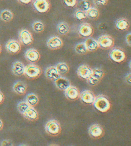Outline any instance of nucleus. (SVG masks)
Wrapping results in <instances>:
<instances>
[{
  "mask_svg": "<svg viewBox=\"0 0 131 146\" xmlns=\"http://www.w3.org/2000/svg\"><path fill=\"white\" fill-rule=\"evenodd\" d=\"M86 13L87 17L93 20L97 19L99 15V12L98 9L94 7H91Z\"/></svg>",
  "mask_w": 131,
  "mask_h": 146,
  "instance_id": "obj_29",
  "label": "nucleus"
},
{
  "mask_svg": "<svg viewBox=\"0 0 131 146\" xmlns=\"http://www.w3.org/2000/svg\"><path fill=\"white\" fill-rule=\"evenodd\" d=\"M1 145L2 146H12L13 144L9 139H5L1 142Z\"/></svg>",
  "mask_w": 131,
  "mask_h": 146,
  "instance_id": "obj_37",
  "label": "nucleus"
},
{
  "mask_svg": "<svg viewBox=\"0 0 131 146\" xmlns=\"http://www.w3.org/2000/svg\"><path fill=\"white\" fill-rule=\"evenodd\" d=\"M45 75L46 78L48 80L54 81L61 76L56 66H50L47 68L45 70Z\"/></svg>",
  "mask_w": 131,
  "mask_h": 146,
  "instance_id": "obj_17",
  "label": "nucleus"
},
{
  "mask_svg": "<svg viewBox=\"0 0 131 146\" xmlns=\"http://www.w3.org/2000/svg\"><path fill=\"white\" fill-rule=\"evenodd\" d=\"M93 28L88 23H83L79 26L78 33L83 38H90L93 34Z\"/></svg>",
  "mask_w": 131,
  "mask_h": 146,
  "instance_id": "obj_8",
  "label": "nucleus"
},
{
  "mask_svg": "<svg viewBox=\"0 0 131 146\" xmlns=\"http://www.w3.org/2000/svg\"><path fill=\"white\" fill-rule=\"evenodd\" d=\"M5 99V96L4 94L0 91V104H2L3 103Z\"/></svg>",
  "mask_w": 131,
  "mask_h": 146,
  "instance_id": "obj_40",
  "label": "nucleus"
},
{
  "mask_svg": "<svg viewBox=\"0 0 131 146\" xmlns=\"http://www.w3.org/2000/svg\"><path fill=\"white\" fill-rule=\"evenodd\" d=\"M3 121L0 119V131H1L2 130L3 128Z\"/></svg>",
  "mask_w": 131,
  "mask_h": 146,
  "instance_id": "obj_42",
  "label": "nucleus"
},
{
  "mask_svg": "<svg viewBox=\"0 0 131 146\" xmlns=\"http://www.w3.org/2000/svg\"><path fill=\"white\" fill-rule=\"evenodd\" d=\"M89 135L94 139H99L103 136L105 131L102 126L98 123H94L89 128Z\"/></svg>",
  "mask_w": 131,
  "mask_h": 146,
  "instance_id": "obj_7",
  "label": "nucleus"
},
{
  "mask_svg": "<svg viewBox=\"0 0 131 146\" xmlns=\"http://www.w3.org/2000/svg\"><path fill=\"white\" fill-rule=\"evenodd\" d=\"M56 68L60 76L65 75L69 71V67L66 63L64 62L59 63L56 65Z\"/></svg>",
  "mask_w": 131,
  "mask_h": 146,
  "instance_id": "obj_25",
  "label": "nucleus"
},
{
  "mask_svg": "<svg viewBox=\"0 0 131 146\" xmlns=\"http://www.w3.org/2000/svg\"><path fill=\"white\" fill-rule=\"evenodd\" d=\"M115 26L118 30L126 31L130 27V23L126 19L120 18L116 21Z\"/></svg>",
  "mask_w": 131,
  "mask_h": 146,
  "instance_id": "obj_22",
  "label": "nucleus"
},
{
  "mask_svg": "<svg viewBox=\"0 0 131 146\" xmlns=\"http://www.w3.org/2000/svg\"><path fill=\"white\" fill-rule=\"evenodd\" d=\"M57 30L61 35H67L70 31V26L66 22H61L57 26Z\"/></svg>",
  "mask_w": 131,
  "mask_h": 146,
  "instance_id": "obj_23",
  "label": "nucleus"
},
{
  "mask_svg": "<svg viewBox=\"0 0 131 146\" xmlns=\"http://www.w3.org/2000/svg\"><path fill=\"white\" fill-rule=\"evenodd\" d=\"M29 107L30 106L26 102L22 101L18 104V105H17V108H18V111H19V112L23 115L25 113L26 111L28 110Z\"/></svg>",
  "mask_w": 131,
  "mask_h": 146,
  "instance_id": "obj_32",
  "label": "nucleus"
},
{
  "mask_svg": "<svg viewBox=\"0 0 131 146\" xmlns=\"http://www.w3.org/2000/svg\"><path fill=\"white\" fill-rule=\"evenodd\" d=\"M45 130L46 133L50 136H58L61 133L62 130L61 124L56 119L50 120L46 124Z\"/></svg>",
  "mask_w": 131,
  "mask_h": 146,
  "instance_id": "obj_2",
  "label": "nucleus"
},
{
  "mask_svg": "<svg viewBox=\"0 0 131 146\" xmlns=\"http://www.w3.org/2000/svg\"><path fill=\"white\" fill-rule=\"evenodd\" d=\"M47 45L51 50H57L62 47L63 46V40L58 36H53L48 39Z\"/></svg>",
  "mask_w": 131,
  "mask_h": 146,
  "instance_id": "obj_10",
  "label": "nucleus"
},
{
  "mask_svg": "<svg viewBox=\"0 0 131 146\" xmlns=\"http://www.w3.org/2000/svg\"><path fill=\"white\" fill-rule=\"evenodd\" d=\"M42 73V70L40 67L36 65L31 64L26 66L24 74L27 78L34 80L38 78Z\"/></svg>",
  "mask_w": 131,
  "mask_h": 146,
  "instance_id": "obj_3",
  "label": "nucleus"
},
{
  "mask_svg": "<svg viewBox=\"0 0 131 146\" xmlns=\"http://www.w3.org/2000/svg\"><path fill=\"white\" fill-rule=\"evenodd\" d=\"M25 66L20 61H17L13 63L12 71L15 76H23L25 73Z\"/></svg>",
  "mask_w": 131,
  "mask_h": 146,
  "instance_id": "obj_18",
  "label": "nucleus"
},
{
  "mask_svg": "<svg viewBox=\"0 0 131 146\" xmlns=\"http://www.w3.org/2000/svg\"><path fill=\"white\" fill-rule=\"evenodd\" d=\"M26 102L30 107H35L38 104L39 98L34 93H31L28 94L26 98Z\"/></svg>",
  "mask_w": 131,
  "mask_h": 146,
  "instance_id": "obj_24",
  "label": "nucleus"
},
{
  "mask_svg": "<svg viewBox=\"0 0 131 146\" xmlns=\"http://www.w3.org/2000/svg\"><path fill=\"white\" fill-rule=\"evenodd\" d=\"M0 18L4 22H8L13 20V14L10 10L5 9L2 11L0 13Z\"/></svg>",
  "mask_w": 131,
  "mask_h": 146,
  "instance_id": "obj_26",
  "label": "nucleus"
},
{
  "mask_svg": "<svg viewBox=\"0 0 131 146\" xmlns=\"http://www.w3.org/2000/svg\"><path fill=\"white\" fill-rule=\"evenodd\" d=\"M13 89L17 94L23 96L26 93L27 87L24 82L18 81L13 85Z\"/></svg>",
  "mask_w": 131,
  "mask_h": 146,
  "instance_id": "obj_19",
  "label": "nucleus"
},
{
  "mask_svg": "<svg viewBox=\"0 0 131 146\" xmlns=\"http://www.w3.org/2000/svg\"><path fill=\"white\" fill-rule=\"evenodd\" d=\"M93 104L94 108L101 113H106L111 109L110 102L107 97L103 95H99L96 97Z\"/></svg>",
  "mask_w": 131,
  "mask_h": 146,
  "instance_id": "obj_1",
  "label": "nucleus"
},
{
  "mask_svg": "<svg viewBox=\"0 0 131 146\" xmlns=\"http://www.w3.org/2000/svg\"><path fill=\"white\" fill-rule=\"evenodd\" d=\"M23 116L29 121H35L38 118V113L35 109L30 106L25 113L23 114Z\"/></svg>",
  "mask_w": 131,
  "mask_h": 146,
  "instance_id": "obj_20",
  "label": "nucleus"
},
{
  "mask_svg": "<svg viewBox=\"0 0 131 146\" xmlns=\"http://www.w3.org/2000/svg\"><path fill=\"white\" fill-rule=\"evenodd\" d=\"M85 44L88 51L93 52L99 47L98 42L93 38H88L85 41Z\"/></svg>",
  "mask_w": 131,
  "mask_h": 146,
  "instance_id": "obj_21",
  "label": "nucleus"
},
{
  "mask_svg": "<svg viewBox=\"0 0 131 146\" xmlns=\"http://www.w3.org/2000/svg\"><path fill=\"white\" fill-rule=\"evenodd\" d=\"M21 42L25 45H29L32 43L33 38L31 33L27 29H22L19 33Z\"/></svg>",
  "mask_w": 131,
  "mask_h": 146,
  "instance_id": "obj_12",
  "label": "nucleus"
},
{
  "mask_svg": "<svg viewBox=\"0 0 131 146\" xmlns=\"http://www.w3.org/2000/svg\"><path fill=\"white\" fill-rule=\"evenodd\" d=\"M87 81L90 85L92 86H96L101 81V80L94 78L92 76H90V78L87 80Z\"/></svg>",
  "mask_w": 131,
  "mask_h": 146,
  "instance_id": "obj_34",
  "label": "nucleus"
},
{
  "mask_svg": "<svg viewBox=\"0 0 131 146\" xmlns=\"http://www.w3.org/2000/svg\"><path fill=\"white\" fill-rule=\"evenodd\" d=\"M6 49L10 54H15L21 50V45L18 40H9L6 45Z\"/></svg>",
  "mask_w": 131,
  "mask_h": 146,
  "instance_id": "obj_11",
  "label": "nucleus"
},
{
  "mask_svg": "<svg viewBox=\"0 0 131 146\" xmlns=\"http://www.w3.org/2000/svg\"><path fill=\"white\" fill-rule=\"evenodd\" d=\"M91 76L101 81L105 76V72L100 68H94L92 69V73Z\"/></svg>",
  "mask_w": 131,
  "mask_h": 146,
  "instance_id": "obj_31",
  "label": "nucleus"
},
{
  "mask_svg": "<svg viewBox=\"0 0 131 146\" xmlns=\"http://www.w3.org/2000/svg\"><path fill=\"white\" fill-rule=\"evenodd\" d=\"M26 60L31 63H36L40 59V54L35 49H30L26 52L25 54Z\"/></svg>",
  "mask_w": 131,
  "mask_h": 146,
  "instance_id": "obj_15",
  "label": "nucleus"
},
{
  "mask_svg": "<svg viewBox=\"0 0 131 146\" xmlns=\"http://www.w3.org/2000/svg\"><path fill=\"white\" fill-rule=\"evenodd\" d=\"M126 42L128 45L131 47V33L126 35Z\"/></svg>",
  "mask_w": 131,
  "mask_h": 146,
  "instance_id": "obj_39",
  "label": "nucleus"
},
{
  "mask_svg": "<svg viewBox=\"0 0 131 146\" xmlns=\"http://www.w3.org/2000/svg\"><path fill=\"white\" fill-rule=\"evenodd\" d=\"M1 51H2V48H1V45L0 44V54L1 53Z\"/></svg>",
  "mask_w": 131,
  "mask_h": 146,
  "instance_id": "obj_44",
  "label": "nucleus"
},
{
  "mask_svg": "<svg viewBox=\"0 0 131 146\" xmlns=\"http://www.w3.org/2000/svg\"><path fill=\"white\" fill-rule=\"evenodd\" d=\"M63 2L69 7H75L77 4V0H63Z\"/></svg>",
  "mask_w": 131,
  "mask_h": 146,
  "instance_id": "obj_35",
  "label": "nucleus"
},
{
  "mask_svg": "<svg viewBox=\"0 0 131 146\" xmlns=\"http://www.w3.org/2000/svg\"><path fill=\"white\" fill-rule=\"evenodd\" d=\"M33 5L35 10L40 13H47L50 8L49 0H34Z\"/></svg>",
  "mask_w": 131,
  "mask_h": 146,
  "instance_id": "obj_6",
  "label": "nucleus"
},
{
  "mask_svg": "<svg viewBox=\"0 0 131 146\" xmlns=\"http://www.w3.org/2000/svg\"><path fill=\"white\" fill-rule=\"evenodd\" d=\"M32 28L35 33H40L44 30L45 25L42 22L35 21L33 23Z\"/></svg>",
  "mask_w": 131,
  "mask_h": 146,
  "instance_id": "obj_30",
  "label": "nucleus"
},
{
  "mask_svg": "<svg viewBox=\"0 0 131 146\" xmlns=\"http://www.w3.org/2000/svg\"><path fill=\"white\" fill-rule=\"evenodd\" d=\"M76 6L79 10L86 12L91 7V3L88 0H80L77 2Z\"/></svg>",
  "mask_w": 131,
  "mask_h": 146,
  "instance_id": "obj_27",
  "label": "nucleus"
},
{
  "mask_svg": "<svg viewBox=\"0 0 131 146\" xmlns=\"http://www.w3.org/2000/svg\"><path fill=\"white\" fill-rule=\"evenodd\" d=\"M79 98L81 101L83 103L91 105L93 104L96 96L92 91L86 90L80 93Z\"/></svg>",
  "mask_w": 131,
  "mask_h": 146,
  "instance_id": "obj_13",
  "label": "nucleus"
},
{
  "mask_svg": "<svg viewBox=\"0 0 131 146\" xmlns=\"http://www.w3.org/2000/svg\"><path fill=\"white\" fill-rule=\"evenodd\" d=\"M74 50L76 52V53H77L78 54L81 55H83V54H86L89 51L86 47V45L84 42H81L76 44Z\"/></svg>",
  "mask_w": 131,
  "mask_h": 146,
  "instance_id": "obj_28",
  "label": "nucleus"
},
{
  "mask_svg": "<svg viewBox=\"0 0 131 146\" xmlns=\"http://www.w3.org/2000/svg\"><path fill=\"white\" fill-rule=\"evenodd\" d=\"M21 3L24 4H28L29 3L31 2L32 0H19Z\"/></svg>",
  "mask_w": 131,
  "mask_h": 146,
  "instance_id": "obj_41",
  "label": "nucleus"
},
{
  "mask_svg": "<svg viewBox=\"0 0 131 146\" xmlns=\"http://www.w3.org/2000/svg\"><path fill=\"white\" fill-rule=\"evenodd\" d=\"M124 80L126 84L131 85V73H128L125 76Z\"/></svg>",
  "mask_w": 131,
  "mask_h": 146,
  "instance_id": "obj_38",
  "label": "nucleus"
},
{
  "mask_svg": "<svg viewBox=\"0 0 131 146\" xmlns=\"http://www.w3.org/2000/svg\"><path fill=\"white\" fill-rule=\"evenodd\" d=\"M65 94L68 100L74 101L79 98L80 92L76 87L70 85L65 91Z\"/></svg>",
  "mask_w": 131,
  "mask_h": 146,
  "instance_id": "obj_14",
  "label": "nucleus"
},
{
  "mask_svg": "<svg viewBox=\"0 0 131 146\" xmlns=\"http://www.w3.org/2000/svg\"><path fill=\"white\" fill-rule=\"evenodd\" d=\"M93 1L94 4L98 6H103L108 2V0H93Z\"/></svg>",
  "mask_w": 131,
  "mask_h": 146,
  "instance_id": "obj_36",
  "label": "nucleus"
},
{
  "mask_svg": "<svg viewBox=\"0 0 131 146\" xmlns=\"http://www.w3.org/2000/svg\"><path fill=\"white\" fill-rule=\"evenodd\" d=\"M54 84L56 88L62 91H65L70 86V82L68 78L62 76H60L54 81Z\"/></svg>",
  "mask_w": 131,
  "mask_h": 146,
  "instance_id": "obj_16",
  "label": "nucleus"
},
{
  "mask_svg": "<svg viewBox=\"0 0 131 146\" xmlns=\"http://www.w3.org/2000/svg\"><path fill=\"white\" fill-rule=\"evenodd\" d=\"M74 15V17L77 20H78L79 21L83 20L85 19L86 18H88L85 11L79 10L78 9L75 11Z\"/></svg>",
  "mask_w": 131,
  "mask_h": 146,
  "instance_id": "obj_33",
  "label": "nucleus"
},
{
  "mask_svg": "<svg viewBox=\"0 0 131 146\" xmlns=\"http://www.w3.org/2000/svg\"><path fill=\"white\" fill-rule=\"evenodd\" d=\"M109 56L111 60L116 63H122L126 60V53L120 48L112 49L109 53Z\"/></svg>",
  "mask_w": 131,
  "mask_h": 146,
  "instance_id": "obj_4",
  "label": "nucleus"
},
{
  "mask_svg": "<svg viewBox=\"0 0 131 146\" xmlns=\"http://www.w3.org/2000/svg\"><path fill=\"white\" fill-rule=\"evenodd\" d=\"M129 68H130V69L131 70V60L129 62Z\"/></svg>",
  "mask_w": 131,
  "mask_h": 146,
  "instance_id": "obj_43",
  "label": "nucleus"
},
{
  "mask_svg": "<svg viewBox=\"0 0 131 146\" xmlns=\"http://www.w3.org/2000/svg\"><path fill=\"white\" fill-rule=\"evenodd\" d=\"M97 42L99 46L105 49L112 48L114 45V40L109 35H101L98 38Z\"/></svg>",
  "mask_w": 131,
  "mask_h": 146,
  "instance_id": "obj_5",
  "label": "nucleus"
},
{
  "mask_svg": "<svg viewBox=\"0 0 131 146\" xmlns=\"http://www.w3.org/2000/svg\"><path fill=\"white\" fill-rule=\"evenodd\" d=\"M92 73V69L88 65L79 66L77 70V76L83 80H87L90 78Z\"/></svg>",
  "mask_w": 131,
  "mask_h": 146,
  "instance_id": "obj_9",
  "label": "nucleus"
}]
</instances>
